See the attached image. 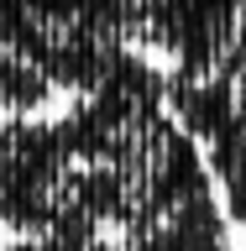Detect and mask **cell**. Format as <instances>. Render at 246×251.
Wrapping results in <instances>:
<instances>
[{"label":"cell","instance_id":"cell-1","mask_svg":"<svg viewBox=\"0 0 246 251\" xmlns=\"http://www.w3.org/2000/svg\"><path fill=\"white\" fill-rule=\"evenodd\" d=\"M168 110L199 141L225 215L246 230V0H199L194 42L168 68Z\"/></svg>","mask_w":246,"mask_h":251},{"label":"cell","instance_id":"cell-2","mask_svg":"<svg viewBox=\"0 0 246 251\" xmlns=\"http://www.w3.org/2000/svg\"><path fill=\"white\" fill-rule=\"evenodd\" d=\"M0 47L31 63L58 94H84L131 52L110 0H0Z\"/></svg>","mask_w":246,"mask_h":251},{"label":"cell","instance_id":"cell-3","mask_svg":"<svg viewBox=\"0 0 246 251\" xmlns=\"http://www.w3.org/2000/svg\"><path fill=\"white\" fill-rule=\"evenodd\" d=\"M0 230L68 235V147L58 121L0 115Z\"/></svg>","mask_w":246,"mask_h":251},{"label":"cell","instance_id":"cell-4","mask_svg":"<svg viewBox=\"0 0 246 251\" xmlns=\"http://www.w3.org/2000/svg\"><path fill=\"white\" fill-rule=\"evenodd\" d=\"M53 100H58V89H53L31 63L11 58V52L0 47V115H42Z\"/></svg>","mask_w":246,"mask_h":251},{"label":"cell","instance_id":"cell-5","mask_svg":"<svg viewBox=\"0 0 246 251\" xmlns=\"http://www.w3.org/2000/svg\"><path fill=\"white\" fill-rule=\"evenodd\" d=\"M5 251H121L115 235H16Z\"/></svg>","mask_w":246,"mask_h":251}]
</instances>
